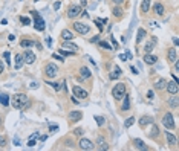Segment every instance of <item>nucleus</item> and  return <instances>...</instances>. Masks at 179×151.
Masks as SVG:
<instances>
[{"mask_svg": "<svg viewBox=\"0 0 179 151\" xmlns=\"http://www.w3.org/2000/svg\"><path fill=\"white\" fill-rule=\"evenodd\" d=\"M11 105L17 110H25L31 105V102H29V98L25 93H17L11 98Z\"/></svg>", "mask_w": 179, "mask_h": 151, "instance_id": "nucleus-1", "label": "nucleus"}, {"mask_svg": "<svg viewBox=\"0 0 179 151\" xmlns=\"http://www.w3.org/2000/svg\"><path fill=\"white\" fill-rule=\"evenodd\" d=\"M125 93H127V92H125V84H123V82H118V84L112 88V96H113L116 101L123 99V96Z\"/></svg>", "mask_w": 179, "mask_h": 151, "instance_id": "nucleus-2", "label": "nucleus"}, {"mask_svg": "<svg viewBox=\"0 0 179 151\" xmlns=\"http://www.w3.org/2000/svg\"><path fill=\"white\" fill-rule=\"evenodd\" d=\"M58 75V66L54 64V63H49V64H46L44 67V77L46 78H55Z\"/></svg>", "mask_w": 179, "mask_h": 151, "instance_id": "nucleus-3", "label": "nucleus"}, {"mask_svg": "<svg viewBox=\"0 0 179 151\" xmlns=\"http://www.w3.org/2000/svg\"><path fill=\"white\" fill-rule=\"evenodd\" d=\"M78 148L84 150V151H92V150H95V143L89 139H86V137H81L78 142Z\"/></svg>", "mask_w": 179, "mask_h": 151, "instance_id": "nucleus-4", "label": "nucleus"}, {"mask_svg": "<svg viewBox=\"0 0 179 151\" xmlns=\"http://www.w3.org/2000/svg\"><path fill=\"white\" fill-rule=\"evenodd\" d=\"M74 29H75L77 34H80V35H86V34H89L90 27H89V25H86L83 22H75L74 23Z\"/></svg>", "mask_w": 179, "mask_h": 151, "instance_id": "nucleus-5", "label": "nucleus"}, {"mask_svg": "<svg viewBox=\"0 0 179 151\" xmlns=\"http://www.w3.org/2000/svg\"><path fill=\"white\" fill-rule=\"evenodd\" d=\"M162 124L165 127H167V130H173L175 128V119H173V114L171 113H165L162 116Z\"/></svg>", "mask_w": 179, "mask_h": 151, "instance_id": "nucleus-6", "label": "nucleus"}, {"mask_svg": "<svg viewBox=\"0 0 179 151\" xmlns=\"http://www.w3.org/2000/svg\"><path fill=\"white\" fill-rule=\"evenodd\" d=\"M32 14H34V27H35L37 31H44V27H46L44 20L40 17L35 11H32Z\"/></svg>", "mask_w": 179, "mask_h": 151, "instance_id": "nucleus-7", "label": "nucleus"}, {"mask_svg": "<svg viewBox=\"0 0 179 151\" xmlns=\"http://www.w3.org/2000/svg\"><path fill=\"white\" fill-rule=\"evenodd\" d=\"M72 92H74V96L78 98V99H86L89 96V93L86 92L83 87H80V86H74V87H72Z\"/></svg>", "mask_w": 179, "mask_h": 151, "instance_id": "nucleus-8", "label": "nucleus"}, {"mask_svg": "<svg viewBox=\"0 0 179 151\" xmlns=\"http://www.w3.org/2000/svg\"><path fill=\"white\" fill-rule=\"evenodd\" d=\"M78 15H81V6L78 5H70L68 9V17L69 18H77Z\"/></svg>", "mask_w": 179, "mask_h": 151, "instance_id": "nucleus-9", "label": "nucleus"}, {"mask_svg": "<svg viewBox=\"0 0 179 151\" xmlns=\"http://www.w3.org/2000/svg\"><path fill=\"white\" fill-rule=\"evenodd\" d=\"M165 90H167L170 95H178L179 92V86H178V81H170L165 84Z\"/></svg>", "mask_w": 179, "mask_h": 151, "instance_id": "nucleus-10", "label": "nucleus"}, {"mask_svg": "<svg viewBox=\"0 0 179 151\" xmlns=\"http://www.w3.org/2000/svg\"><path fill=\"white\" fill-rule=\"evenodd\" d=\"M23 57V61L26 64H34L35 63V60H37V57L34 55V52H31V51H25V53L22 55Z\"/></svg>", "mask_w": 179, "mask_h": 151, "instance_id": "nucleus-11", "label": "nucleus"}, {"mask_svg": "<svg viewBox=\"0 0 179 151\" xmlns=\"http://www.w3.org/2000/svg\"><path fill=\"white\" fill-rule=\"evenodd\" d=\"M61 49H64V51H69V52H77L78 51V46L77 44H74L72 41L69 40V41H64V43L61 44Z\"/></svg>", "mask_w": 179, "mask_h": 151, "instance_id": "nucleus-12", "label": "nucleus"}, {"mask_svg": "<svg viewBox=\"0 0 179 151\" xmlns=\"http://www.w3.org/2000/svg\"><path fill=\"white\" fill-rule=\"evenodd\" d=\"M69 121L70 122H78V121H81L83 119V113L81 112H78V110H74V112H70L69 113Z\"/></svg>", "mask_w": 179, "mask_h": 151, "instance_id": "nucleus-13", "label": "nucleus"}, {"mask_svg": "<svg viewBox=\"0 0 179 151\" xmlns=\"http://www.w3.org/2000/svg\"><path fill=\"white\" fill-rule=\"evenodd\" d=\"M156 61H158V57H156V55H152V53H145V55H144V63H145V64L153 66V64H156Z\"/></svg>", "mask_w": 179, "mask_h": 151, "instance_id": "nucleus-14", "label": "nucleus"}, {"mask_svg": "<svg viewBox=\"0 0 179 151\" xmlns=\"http://www.w3.org/2000/svg\"><path fill=\"white\" fill-rule=\"evenodd\" d=\"M121 110H123V112H127V110H130V95H127V93H125V95L123 96Z\"/></svg>", "mask_w": 179, "mask_h": 151, "instance_id": "nucleus-15", "label": "nucleus"}, {"mask_svg": "<svg viewBox=\"0 0 179 151\" xmlns=\"http://www.w3.org/2000/svg\"><path fill=\"white\" fill-rule=\"evenodd\" d=\"M153 12L156 14V15H164V12H165V8H164V5L161 2H156L153 5Z\"/></svg>", "mask_w": 179, "mask_h": 151, "instance_id": "nucleus-16", "label": "nucleus"}, {"mask_svg": "<svg viewBox=\"0 0 179 151\" xmlns=\"http://www.w3.org/2000/svg\"><path fill=\"white\" fill-rule=\"evenodd\" d=\"M121 73H123V70L119 69L118 66H115L113 67V70L110 72V75H109V79H112V81H115V79H118L119 77H121Z\"/></svg>", "mask_w": 179, "mask_h": 151, "instance_id": "nucleus-17", "label": "nucleus"}, {"mask_svg": "<svg viewBox=\"0 0 179 151\" xmlns=\"http://www.w3.org/2000/svg\"><path fill=\"white\" fill-rule=\"evenodd\" d=\"M165 84H167V81H165L164 78H158L155 81L153 87H155V90H165Z\"/></svg>", "mask_w": 179, "mask_h": 151, "instance_id": "nucleus-18", "label": "nucleus"}, {"mask_svg": "<svg viewBox=\"0 0 179 151\" xmlns=\"http://www.w3.org/2000/svg\"><path fill=\"white\" fill-rule=\"evenodd\" d=\"M167 58L170 63H175L178 60V52H176V47H170L168 49V53H167Z\"/></svg>", "mask_w": 179, "mask_h": 151, "instance_id": "nucleus-19", "label": "nucleus"}, {"mask_svg": "<svg viewBox=\"0 0 179 151\" xmlns=\"http://www.w3.org/2000/svg\"><path fill=\"white\" fill-rule=\"evenodd\" d=\"M90 75H92V72L87 67H80V78L81 79H89Z\"/></svg>", "mask_w": 179, "mask_h": 151, "instance_id": "nucleus-20", "label": "nucleus"}, {"mask_svg": "<svg viewBox=\"0 0 179 151\" xmlns=\"http://www.w3.org/2000/svg\"><path fill=\"white\" fill-rule=\"evenodd\" d=\"M149 124H153V118H152V116H141V119H139V125L144 128L145 125H149Z\"/></svg>", "mask_w": 179, "mask_h": 151, "instance_id": "nucleus-21", "label": "nucleus"}, {"mask_svg": "<svg viewBox=\"0 0 179 151\" xmlns=\"http://www.w3.org/2000/svg\"><path fill=\"white\" fill-rule=\"evenodd\" d=\"M61 38H63L64 41H69V40H74L75 35H74V34H72L69 29H63V31H61Z\"/></svg>", "mask_w": 179, "mask_h": 151, "instance_id": "nucleus-22", "label": "nucleus"}, {"mask_svg": "<svg viewBox=\"0 0 179 151\" xmlns=\"http://www.w3.org/2000/svg\"><path fill=\"white\" fill-rule=\"evenodd\" d=\"M97 143L99 145V150H109V145H107V142H106V139H104L103 136H98Z\"/></svg>", "mask_w": 179, "mask_h": 151, "instance_id": "nucleus-23", "label": "nucleus"}, {"mask_svg": "<svg viewBox=\"0 0 179 151\" xmlns=\"http://www.w3.org/2000/svg\"><path fill=\"white\" fill-rule=\"evenodd\" d=\"M165 139H167L168 142V145H176V136L175 134H171V133H165Z\"/></svg>", "mask_w": 179, "mask_h": 151, "instance_id": "nucleus-24", "label": "nucleus"}, {"mask_svg": "<svg viewBox=\"0 0 179 151\" xmlns=\"http://www.w3.org/2000/svg\"><path fill=\"white\" fill-rule=\"evenodd\" d=\"M133 145L138 150H147V145H145L144 140H141V139H133Z\"/></svg>", "mask_w": 179, "mask_h": 151, "instance_id": "nucleus-25", "label": "nucleus"}, {"mask_svg": "<svg viewBox=\"0 0 179 151\" xmlns=\"http://www.w3.org/2000/svg\"><path fill=\"white\" fill-rule=\"evenodd\" d=\"M23 57H22V53H17L16 55V69L18 70V69H22V66H23Z\"/></svg>", "mask_w": 179, "mask_h": 151, "instance_id": "nucleus-26", "label": "nucleus"}, {"mask_svg": "<svg viewBox=\"0 0 179 151\" xmlns=\"http://www.w3.org/2000/svg\"><path fill=\"white\" fill-rule=\"evenodd\" d=\"M149 9H150V0H142V2H141V11H142V14L149 12Z\"/></svg>", "mask_w": 179, "mask_h": 151, "instance_id": "nucleus-27", "label": "nucleus"}, {"mask_svg": "<svg viewBox=\"0 0 179 151\" xmlns=\"http://www.w3.org/2000/svg\"><path fill=\"white\" fill-rule=\"evenodd\" d=\"M144 37H145V29L139 27V29H138V34H136V43H141Z\"/></svg>", "mask_w": 179, "mask_h": 151, "instance_id": "nucleus-28", "label": "nucleus"}, {"mask_svg": "<svg viewBox=\"0 0 179 151\" xmlns=\"http://www.w3.org/2000/svg\"><path fill=\"white\" fill-rule=\"evenodd\" d=\"M112 14H113V17H123V9H121V6L119 5H116L113 9H112Z\"/></svg>", "mask_w": 179, "mask_h": 151, "instance_id": "nucleus-29", "label": "nucleus"}, {"mask_svg": "<svg viewBox=\"0 0 179 151\" xmlns=\"http://www.w3.org/2000/svg\"><path fill=\"white\" fill-rule=\"evenodd\" d=\"M34 41L32 40H20V46L22 47H34Z\"/></svg>", "mask_w": 179, "mask_h": 151, "instance_id": "nucleus-30", "label": "nucleus"}, {"mask_svg": "<svg viewBox=\"0 0 179 151\" xmlns=\"http://www.w3.org/2000/svg\"><path fill=\"white\" fill-rule=\"evenodd\" d=\"M0 104L2 105H9V96L8 95H3V93H0Z\"/></svg>", "mask_w": 179, "mask_h": 151, "instance_id": "nucleus-31", "label": "nucleus"}, {"mask_svg": "<svg viewBox=\"0 0 179 151\" xmlns=\"http://www.w3.org/2000/svg\"><path fill=\"white\" fill-rule=\"evenodd\" d=\"M168 104H170L171 108H178V96H176V95H173V96L168 99Z\"/></svg>", "mask_w": 179, "mask_h": 151, "instance_id": "nucleus-32", "label": "nucleus"}, {"mask_svg": "<svg viewBox=\"0 0 179 151\" xmlns=\"http://www.w3.org/2000/svg\"><path fill=\"white\" fill-rule=\"evenodd\" d=\"M133 124H135V118L132 116V118H127V119H125V122H124V127H125V128H130L132 125H133Z\"/></svg>", "mask_w": 179, "mask_h": 151, "instance_id": "nucleus-33", "label": "nucleus"}, {"mask_svg": "<svg viewBox=\"0 0 179 151\" xmlns=\"http://www.w3.org/2000/svg\"><path fill=\"white\" fill-rule=\"evenodd\" d=\"M99 47H103V49H107V51H112L113 47H110V44L107 41H99Z\"/></svg>", "mask_w": 179, "mask_h": 151, "instance_id": "nucleus-34", "label": "nucleus"}, {"mask_svg": "<svg viewBox=\"0 0 179 151\" xmlns=\"http://www.w3.org/2000/svg\"><path fill=\"white\" fill-rule=\"evenodd\" d=\"M144 51H145V53H150L152 51H153V43H147L144 46Z\"/></svg>", "mask_w": 179, "mask_h": 151, "instance_id": "nucleus-35", "label": "nucleus"}, {"mask_svg": "<svg viewBox=\"0 0 179 151\" xmlns=\"http://www.w3.org/2000/svg\"><path fill=\"white\" fill-rule=\"evenodd\" d=\"M95 121H97V125H99V127H101V125H104V118H103V116H95Z\"/></svg>", "mask_w": 179, "mask_h": 151, "instance_id": "nucleus-36", "label": "nucleus"}, {"mask_svg": "<svg viewBox=\"0 0 179 151\" xmlns=\"http://www.w3.org/2000/svg\"><path fill=\"white\" fill-rule=\"evenodd\" d=\"M20 22H22V25H25V26L31 25V20H29L28 17H20Z\"/></svg>", "mask_w": 179, "mask_h": 151, "instance_id": "nucleus-37", "label": "nucleus"}, {"mask_svg": "<svg viewBox=\"0 0 179 151\" xmlns=\"http://www.w3.org/2000/svg\"><path fill=\"white\" fill-rule=\"evenodd\" d=\"M48 84H51V86H52V87H54L55 90H57V92L61 90V84H58V82H48Z\"/></svg>", "mask_w": 179, "mask_h": 151, "instance_id": "nucleus-38", "label": "nucleus"}, {"mask_svg": "<svg viewBox=\"0 0 179 151\" xmlns=\"http://www.w3.org/2000/svg\"><path fill=\"white\" fill-rule=\"evenodd\" d=\"M6 143H8V139L5 136H0V147H6Z\"/></svg>", "mask_w": 179, "mask_h": 151, "instance_id": "nucleus-39", "label": "nucleus"}, {"mask_svg": "<svg viewBox=\"0 0 179 151\" xmlns=\"http://www.w3.org/2000/svg\"><path fill=\"white\" fill-rule=\"evenodd\" d=\"M83 133H84L83 128H75V130H74V134H75V136H83Z\"/></svg>", "mask_w": 179, "mask_h": 151, "instance_id": "nucleus-40", "label": "nucleus"}, {"mask_svg": "<svg viewBox=\"0 0 179 151\" xmlns=\"http://www.w3.org/2000/svg\"><path fill=\"white\" fill-rule=\"evenodd\" d=\"M34 145H35V137H31L28 142V147H34Z\"/></svg>", "mask_w": 179, "mask_h": 151, "instance_id": "nucleus-41", "label": "nucleus"}, {"mask_svg": "<svg viewBox=\"0 0 179 151\" xmlns=\"http://www.w3.org/2000/svg\"><path fill=\"white\" fill-rule=\"evenodd\" d=\"M3 58H6V63L9 64V61H11L9 60V52H3Z\"/></svg>", "mask_w": 179, "mask_h": 151, "instance_id": "nucleus-42", "label": "nucleus"}, {"mask_svg": "<svg viewBox=\"0 0 179 151\" xmlns=\"http://www.w3.org/2000/svg\"><path fill=\"white\" fill-rule=\"evenodd\" d=\"M52 57H54L55 60H60V61H63V57H61V55H58V53H54V55H52Z\"/></svg>", "mask_w": 179, "mask_h": 151, "instance_id": "nucleus-43", "label": "nucleus"}, {"mask_svg": "<svg viewBox=\"0 0 179 151\" xmlns=\"http://www.w3.org/2000/svg\"><path fill=\"white\" fill-rule=\"evenodd\" d=\"M58 130V125H49V131H55Z\"/></svg>", "mask_w": 179, "mask_h": 151, "instance_id": "nucleus-44", "label": "nucleus"}, {"mask_svg": "<svg viewBox=\"0 0 179 151\" xmlns=\"http://www.w3.org/2000/svg\"><path fill=\"white\" fill-rule=\"evenodd\" d=\"M147 98H149V99H153V90L147 92Z\"/></svg>", "mask_w": 179, "mask_h": 151, "instance_id": "nucleus-45", "label": "nucleus"}, {"mask_svg": "<svg viewBox=\"0 0 179 151\" xmlns=\"http://www.w3.org/2000/svg\"><path fill=\"white\" fill-rule=\"evenodd\" d=\"M3 70H5V66H3V61H0V75L3 73Z\"/></svg>", "mask_w": 179, "mask_h": 151, "instance_id": "nucleus-46", "label": "nucleus"}, {"mask_svg": "<svg viewBox=\"0 0 179 151\" xmlns=\"http://www.w3.org/2000/svg\"><path fill=\"white\" fill-rule=\"evenodd\" d=\"M98 40H99V37H98V35H95L94 38H90V43H95V41H98Z\"/></svg>", "mask_w": 179, "mask_h": 151, "instance_id": "nucleus-47", "label": "nucleus"}, {"mask_svg": "<svg viewBox=\"0 0 179 151\" xmlns=\"http://www.w3.org/2000/svg\"><path fill=\"white\" fill-rule=\"evenodd\" d=\"M179 70V63H178V60L175 61V72H178Z\"/></svg>", "mask_w": 179, "mask_h": 151, "instance_id": "nucleus-48", "label": "nucleus"}, {"mask_svg": "<svg viewBox=\"0 0 179 151\" xmlns=\"http://www.w3.org/2000/svg\"><path fill=\"white\" fill-rule=\"evenodd\" d=\"M112 2H113L115 5H121V3L124 2V0H112Z\"/></svg>", "mask_w": 179, "mask_h": 151, "instance_id": "nucleus-49", "label": "nucleus"}, {"mask_svg": "<svg viewBox=\"0 0 179 151\" xmlns=\"http://www.w3.org/2000/svg\"><path fill=\"white\" fill-rule=\"evenodd\" d=\"M54 9H60V2H55L54 3Z\"/></svg>", "mask_w": 179, "mask_h": 151, "instance_id": "nucleus-50", "label": "nucleus"}, {"mask_svg": "<svg viewBox=\"0 0 179 151\" xmlns=\"http://www.w3.org/2000/svg\"><path fill=\"white\" fill-rule=\"evenodd\" d=\"M130 70H132V72H133L135 75H138V73H139V72L136 70V67H130Z\"/></svg>", "mask_w": 179, "mask_h": 151, "instance_id": "nucleus-51", "label": "nucleus"}, {"mask_svg": "<svg viewBox=\"0 0 179 151\" xmlns=\"http://www.w3.org/2000/svg\"><path fill=\"white\" fill-rule=\"evenodd\" d=\"M119 58H121L123 61H125V58H127V57H125V55H124V53H121V55H119Z\"/></svg>", "mask_w": 179, "mask_h": 151, "instance_id": "nucleus-52", "label": "nucleus"}, {"mask_svg": "<svg viewBox=\"0 0 179 151\" xmlns=\"http://www.w3.org/2000/svg\"><path fill=\"white\" fill-rule=\"evenodd\" d=\"M0 127H2V118H0Z\"/></svg>", "mask_w": 179, "mask_h": 151, "instance_id": "nucleus-53", "label": "nucleus"}, {"mask_svg": "<svg viewBox=\"0 0 179 151\" xmlns=\"http://www.w3.org/2000/svg\"><path fill=\"white\" fill-rule=\"evenodd\" d=\"M35 2H37V0H35Z\"/></svg>", "mask_w": 179, "mask_h": 151, "instance_id": "nucleus-54", "label": "nucleus"}]
</instances>
